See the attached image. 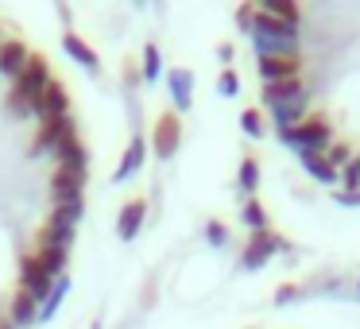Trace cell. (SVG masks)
<instances>
[{"instance_id": "1", "label": "cell", "mask_w": 360, "mask_h": 329, "mask_svg": "<svg viewBox=\"0 0 360 329\" xmlns=\"http://www.w3.org/2000/svg\"><path fill=\"white\" fill-rule=\"evenodd\" d=\"M47 86H51V63H47L43 55H35V51H32V58H27L24 74L12 82L8 97H4V112H8L12 120L35 117V101H39V93H43Z\"/></svg>"}, {"instance_id": "2", "label": "cell", "mask_w": 360, "mask_h": 329, "mask_svg": "<svg viewBox=\"0 0 360 329\" xmlns=\"http://www.w3.org/2000/svg\"><path fill=\"white\" fill-rule=\"evenodd\" d=\"M248 39L256 47V58H302V35H298V27L279 24V20L264 16L259 8H256V20H252Z\"/></svg>"}, {"instance_id": "3", "label": "cell", "mask_w": 360, "mask_h": 329, "mask_svg": "<svg viewBox=\"0 0 360 329\" xmlns=\"http://www.w3.org/2000/svg\"><path fill=\"white\" fill-rule=\"evenodd\" d=\"M279 143L290 148L295 155H326L329 143H333V128H329V120L321 117V112H310L302 124L279 132Z\"/></svg>"}, {"instance_id": "4", "label": "cell", "mask_w": 360, "mask_h": 329, "mask_svg": "<svg viewBox=\"0 0 360 329\" xmlns=\"http://www.w3.org/2000/svg\"><path fill=\"white\" fill-rule=\"evenodd\" d=\"M74 136H78V120H74V117H55V120H43V124L35 128V140H32V148H27V155H32V159L55 155V151L63 148L66 140H74Z\"/></svg>"}, {"instance_id": "5", "label": "cell", "mask_w": 360, "mask_h": 329, "mask_svg": "<svg viewBox=\"0 0 360 329\" xmlns=\"http://www.w3.org/2000/svg\"><path fill=\"white\" fill-rule=\"evenodd\" d=\"M279 252H290V240H287V236H279L275 228L252 233L248 244H244V252H240V271H259V267H264L271 256H279Z\"/></svg>"}, {"instance_id": "6", "label": "cell", "mask_w": 360, "mask_h": 329, "mask_svg": "<svg viewBox=\"0 0 360 329\" xmlns=\"http://www.w3.org/2000/svg\"><path fill=\"white\" fill-rule=\"evenodd\" d=\"M55 283L58 279H51L47 267L35 259V252H24V256H20V290H24V295H32L35 302L43 306V302H47V295L55 290Z\"/></svg>"}, {"instance_id": "7", "label": "cell", "mask_w": 360, "mask_h": 329, "mask_svg": "<svg viewBox=\"0 0 360 329\" xmlns=\"http://www.w3.org/2000/svg\"><path fill=\"white\" fill-rule=\"evenodd\" d=\"M179 143H182V120H179V112L171 109L155 120V128H151V151H155L159 159H174Z\"/></svg>"}, {"instance_id": "8", "label": "cell", "mask_w": 360, "mask_h": 329, "mask_svg": "<svg viewBox=\"0 0 360 329\" xmlns=\"http://www.w3.org/2000/svg\"><path fill=\"white\" fill-rule=\"evenodd\" d=\"M35 117H39V124L43 120H55V117H70V89H66V82L51 78V86L35 101Z\"/></svg>"}, {"instance_id": "9", "label": "cell", "mask_w": 360, "mask_h": 329, "mask_svg": "<svg viewBox=\"0 0 360 329\" xmlns=\"http://www.w3.org/2000/svg\"><path fill=\"white\" fill-rule=\"evenodd\" d=\"M86 182H89V174H82V171H58V167H55V174H51V202H55V205L82 202V198H86Z\"/></svg>"}, {"instance_id": "10", "label": "cell", "mask_w": 360, "mask_h": 329, "mask_svg": "<svg viewBox=\"0 0 360 329\" xmlns=\"http://www.w3.org/2000/svg\"><path fill=\"white\" fill-rule=\"evenodd\" d=\"M302 58H256V74L264 86H275V82H290L302 78Z\"/></svg>"}, {"instance_id": "11", "label": "cell", "mask_w": 360, "mask_h": 329, "mask_svg": "<svg viewBox=\"0 0 360 329\" xmlns=\"http://www.w3.org/2000/svg\"><path fill=\"white\" fill-rule=\"evenodd\" d=\"M148 163V140H143L140 132L128 140V148H124V155H120V163H117V171H112V182H128V179H136L140 174V167Z\"/></svg>"}, {"instance_id": "12", "label": "cell", "mask_w": 360, "mask_h": 329, "mask_svg": "<svg viewBox=\"0 0 360 329\" xmlns=\"http://www.w3.org/2000/svg\"><path fill=\"white\" fill-rule=\"evenodd\" d=\"M143 221H148V198H132V202H124V209H120L117 217V236L120 240H136L143 228Z\"/></svg>"}, {"instance_id": "13", "label": "cell", "mask_w": 360, "mask_h": 329, "mask_svg": "<svg viewBox=\"0 0 360 329\" xmlns=\"http://www.w3.org/2000/svg\"><path fill=\"white\" fill-rule=\"evenodd\" d=\"M167 86H171L174 112H190V105H194V70H186V66L167 70Z\"/></svg>"}, {"instance_id": "14", "label": "cell", "mask_w": 360, "mask_h": 329, "mask_svg": "<svg viewBox=\"0 0 360 329\" xmlns=\"http://www.w3.org/2000/svg\"><path fill=\"white\" fill-rule=\"evenodd\" d=\"M267 117H271L275 132H287V128L302 124V120L310 117V89H306L302 97H295V101H287V105H279V109H271Z\"/></svg>"}, {"instance_id": "15", "label": "cell", "mask_w": 360, "mask_h": 329, "mask_svg": "<svg viewBox=\"0 0 360 329\" xmlns=\"http://www.w3.org/2000/svg\"><path fill=\"white\" fill-rule=\"evenodd\" d=\"M27 58H32V51H27L24 39H4L0 43V74H4V78L16 82L20 74H24Z\"/></svg>"}, {"instance_id": "16", "label": "cell", "mask_w": 360, "mask_h": 329, "mask_svg": "<svg viewBox=\"0 0 360 329\" xmlns=\"http://www.w3.org/2000/svg\"><path fill=\"white\" fill-rule=\"evenodd\" d=\"M302 93H306L302 78L275 82V86H264V93H259V109H264V112H271V109H279V105L295 101V97H302Z\"/></svg>"}, {"instance_id": "17", "label": "cell", "mask_w": 360, "mask_h": 329, "mask_svg": "<svg viewBox=\"0 0 360 329\" xmlns=\"http://www.w3.org/2000/svg\"><path fill=\"white\" fill-rule=\"evenodd\" d=\"M51 159H55L58 171H82V174H89V148L78 140V136H74V140H66Z\"/></svg>"}, {"instance_id": "18", "label": "cell", "mask_w": 360, "mask_h": 329, "mask_svg": "<svg viewBox=\"0 0 360 329\" xmlns=\"http://www.w3.org/2000/svg\"><path fill=\"white\" fill-rule=\"evenodd\" d=\"M63 51H66V55H70L78 66H86L89 74H101V55H97V51L89 47V43L82 39L78 32H66V35H63Z\"/></svg>"}, {"instance_id": "19", "label": "cell", "mask_w": 360, "mask_h": 329, "mask_svg": "<svg viewBox=\"0 0 360 329\" xmlns=\"http://www.w3.org/2000/svg\"><path fill=\"white\" fill-rule=\"evenodd\" d=\"M8 321L16 329L35 325V321H39V302H35L32 295H24V290H16V295H12V306H8Z\"/></svg>"}, {"instance_id": "20", "label": "cell", "mask_w": 360, "mask_h": 329, "mask_svg": "<svg viewBox=\"0 0 360 329\" xmlns=\"http://www.w3.org/2000/svg\"><path fill=\"white\" fill-rule=\"evenodd\" d=\"M298 163H302V171L310 174L314 182H321V186H337V182H341V171H337L326 155H298Z\"/></svg>"}, {"instance_id": "21", "label": "cell", "mask_w": 360, "mask_h": 329, "mask_svg": "<svg viewBox=\"0 0 360 329\" xmlns=\"http://www.w3.org/2000/svg\"><path fill=\"white\" fill-rule=\"evenodd\" d=\"M256 190H259V163H256V155H244L240 171H236V198L248 202V198H256Z\"/></svg>"}, {"instance_id": "22", "label": "cell", "mask_w": 360, "mask_h": 329, "mask_svg": "<svg viewBox=\"0 0 360 329\" xmlns=\"http://www.w3.org/2000/svg\"><path fill=\"white\" fill-rule=\"evenodd\" d=\"M256 8L264 12V16L287 24V27H298V20H302V12H298L295 0H256Z\"/></svg>"}, {"instance_id": "23", "label": "cell", "mask_w": 360, "mask_h": 329, "mask_svg": "<svg viewBox=\"0 0 360 329\" xmlns=\"http://www.w3.org/2000/svg\"><path fill=\"white\" fill-rule=\"evenodd\" d=\"M35 259L47 267L51 279H63L66 264H70V252H66V248H51V244H39V248H35Z\"/></svg>"}, {"instance_id": "24", "label": "cell", "mask_w": 360, "mask_h": 329, "mask_svg": "<svg viewBox=\"0 0 360 329\" xmlns=\"http://www.w3.org/2000/svg\"><path fill=\"white\" fill-rule=\"evenodd\" d=\"M86 217V198L82 202H66V205H51V225H63V228H78V221Z\"/></svg>"}, {"instance_id": "25", "label": "cell", "mask_w": 360, "mask_h": 329, "mask_svg": "<svg viewBox=\"0 0 360 329\" xmlns=\"http://www.w3.org/2000/svg\"><path fill=\"white\" fill-rule=\"evenodd\" d=\"M74 236H78V228H63V225H43L39 228V240H35V248H39V244H51V248H66L70 252V244H74Z\"/></svg>"}, {"instance_id": "26", "label": "cell", "mask_w": 360, "mask_h": 329, "mask_svg": "<svg viewBox=\"0 0 360 329\" xmlns=\"http://www.w3.org/2000/svg\"><path fill=\"white\" fill-rule=\"evenodd\" d=\"M140 78L148 82V86H155L159 78H163V55H159L155 43H143V63H140Z\"/></svg>"}, {"instance_id": "27", "label": "cell", "mask_w": 360, "mask_h": 329, "mask_svg": "<svg viewBox=\"0 0 360 329\" xmlns=\"http://www.w3.org/2000/svg\"><path fill=\"white\" fill-rule=\"evenodd\" d=\"M240 221H244V228H248V233H264V228H271V225H267V209L256 202V198L240 202Z\"/></svg>"}, {"instance_id": "28", "label": "cell", "mask_w": 360, "mask_h": 329, "mask_svg": "<svg viewBox=\"0 0 360 329\" xmlns=\"http://www.w3.org/2000/svg\"><path fill=\"white\" fill-rule=\"evenodd\" d=\"M66 295H70V275H63V279L55 283V290L47 295V302L39 306V321H51V318H55V314H58V306L66 302Z\"/></svg>"}, {"instance_id": "29", "label": "cell", "mask_w": 360, "mask_h": 329, "mask_svg": "<svg viewBox=\"0 0 360 329\" xmlns=\"http://www.w3.org/2000/svg\"><path fill=\"white\" fill-rule=\"evenodd\" d=\"M240 132L248 136V140H264V132H267L264 109H244V112H240Z\"/></svg>"}, {"instance_id": "30", "label": "cell", "mask_w": 360, "mask_h": 329, "mask_svg": "<svg viewBox=\"0 0 360 329\" xmlns=\"http://www.w3.org/2000/svg\"><path fill=\"white\" fill-rule=\"evenodd\" d=\"M352 155H356V151H352V148H349V143H345V140L329 143V151H326V159H329V163L337 167V171H345V167L352 163Z\"/></svg>"}, {"instance_id": "31", "label": "cell", "mask_w": 360, "mask_h": 329, "mask_svg": "<svg viewBox=\"0 0 360 329\" xmlns=\"http://www.w3.org/2000/svg\"><path fill=\"white\" fill-rule=\"evenodd\" d=\"M236 93H240V74H236L233 66H225L221 78H217V97H236Z\"/></svg>"}, {"instance_id": "32", "label": "cell", "mask_w": 360, "mask_h": 329, "mask_svg": "<svg viewBox=\"0 0 360 329\" xmlns=\"http://www.w3.org/2000/svg\"><path fill=\"white\" fill-rule=\"evenodd\" d=\"M341 190H349V194H356V190H360V151L352 155V163L341 171Z\"/></svg>"}, {"instance_id": "33", "label": "cell", "mask_w": 360, "mask_h": 329, "mask_svg": "<svg viewBox=\"0 0 360 329\" xmlns=\"http://www.w3.org/2000/svg\"><path fill=\"white\" fill-rule=\"evenodd\" d=\"M205 240H210L213 248H225L229 244V225L225 221H210V225H205Z\"/></svg>"}, {"instance_id": "34", "label": "cell", "mask_w": 360, "mask_h": 329, "mask_svg": "<svg viewBox=\"0 0 360 329\" xmlns=\"http://www.w3.org/2000/svg\"><path fill=\"white\" fill-rule=\"evenodd\" d=\"M233 20H236V27H240V32L248 35V32H252V20H256V4H240Z\"/></svg>"}, {"instance_id": "35", "label": "cell", "mask_w": 360, "mask_h": 329, "mask_svg": "<svg viewBox=\"0 0 360 329\" xmlns=\"http://www.w3.org/2000/svg\"><path fill=\"white\" fill-rule=\"evenodd\" d=\"M298 295H302V287H298V283H287V287H279V290H275V306H287V302H295Z\"/></svg>"}, {"instance_id": "36", "label": "cell", "mask_w": 360, "mask_h": 329, "mask_svg": "<svg viewBox=\"0 0 360 329\" xmlns=\"http://www.w3.org/2000/svg\"><path fill=\"white\" fill-rule=\"evenodd\" d=\"M333 202H337V205H349V209H356V205H360V190H356V194H349V190H333Z\"/></svg>"}, {"instance_id": "37", "label": "cell", "mask_w": 360, "mask_h": 329, "mask_svg": "<svg viewBox=\"0 0 360 329\" xmlns=\"http://www.w3.org/2000/svg\"><path fill=\"white\" fill-rule=\"evenodd\" d=\"M217 58H221V63H233V58H236V47H233V43H221V47H217Z\"/></svg>"}, {"instance_id": "38", "label": "cell", "mask_w": 360, "mask_h": 329, "mask_svg": "<svg viewBox=\"0 0 360 329\" xmlns=\"http://www.w3.org/2000/svg\"><path fill=\"white\" fill-rule=\"evenodd\" d=\"M89 329H105V321H101V318H97V321H94V325H89Z\"/></svg>"}, {"instance_id": "39", "label": "cell", "mask_w": 360, "mask_h": 329, "mask_svg": "<svg viewBox=\"0 0 360 329\" xmlns=\"http://www.w3.org/2000/svg\"><path fill=\"white\" fill-rule=\"evenodd\" d=\"M0 329H16V325H12V321H0Z\"/></svg>"}, {"instance_id": "40", "label": "cell", "mask_w": 360, "mask_h": 329, "mask_svg": "<svg viewBox=\"0 0 360 329\" xmlns=\"http://www.w3.org/2000/svg\"><path fill=\"white\" fill-rule=\"evenodd\" d=\"M356 295H360V279H356Z\"/></svg>"}, {"instance_id": "41", "label": "cell", "mask_w": 360, "mask_h": 329, "mask_svg": "<svg viewBox=\"0 0 360 329\" xmlns=\"http://www.w3.org/2000/svg\"><path fill=\"white\" fill-rule=\"evenodd\" d=\"M0 43H4V32H0Z\"/></svg>"}]
</instances>
